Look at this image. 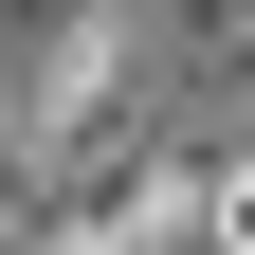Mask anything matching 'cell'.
<instances>
[{
    "label": "cell",
    "mask_w": 255,
    "mask_h": 255,
    "mask_svg": "<svg viewBox=\"0 0 255 255\" xmlns=\"http://www.w3.org/2000/svg\"><path fill=\"white\" fill-rule=\"evenodd\" d=\"M237 255H255V182H237Z\"/></svg>",
    "instance_id": "6da1fadb"
}]
</instances>
